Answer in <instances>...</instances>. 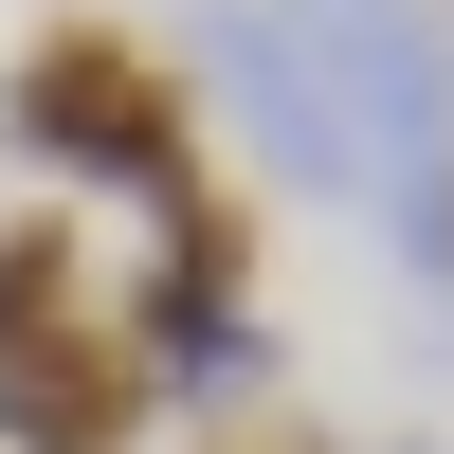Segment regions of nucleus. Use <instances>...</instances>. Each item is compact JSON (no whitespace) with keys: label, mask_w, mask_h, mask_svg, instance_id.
<instances>
[{"label":"nucleus","mask_w":454,"mask_h":454,"mask_svg":"<svg viewBox=\"0 0 454 454\" xmlns=\"http://www.w3.org/2000/svg\"><path fill=\"white\" fill-rule=\"evenodd\" d=\"M0 128H19L36 182H109L145 218L200 182V91H182V55L145 19H36L0 55Z\"/></svg>","instance_id":"nucleus-1"},{"label":"nucleus","mask_w":454,"mask_h":454,"mask_svg":"<svg viewBox=\"0 0 454 454\" xmlns=\"http://www.w3.org/2000/svg\"><path fill=\"white\" fill-rule=\"evenodd\" d=\"M109 327H128V364L182 400V419L254 400V382H273V327H254V218L218 200V182H182V200L145 218V273L109 291Z\"/></svg>","instance_id":"nucleus-2"},{"label":"nucleus","mask_w":454,"mask_h":454,"mask_svg":"<svg viewBox=\"0 0 454 454\" xmlns=\"http://www.w3.org/2000/svg\"><path fill=\"white\" fill-rule=\"evenodd\" d=\"M200 73H218V91L254 109L273 182H309V200L382 218V164H364V109L327 91V55H309V19H291V0H218V19H200Z\"/></svg>","instance_id":"nucleus-3"},{"label":"nucleus","mask_w":454,"mask_h":454,"mask_svg":"<svg viewBox=\"0 0 454 454\" xmlns=\"http://www.w3.org/2000/svg\"><path fill=\"white\" fill-rule=\"evenodd\" d=\"M145 419H164V382L128 364V327L73 364H19L0 382V454H145Z\"/></svg>","instance_id":"nucleus-4"},{"label":"nucleus","mask_w":454,"mask_h":454,"mask_svg":"<svg viewBox=\"0 0 454 454\" xmlns=\"http://www.w3.org/2000/svg\"><path fill=\"white\" fill-rule=\"evenodd\" d=\"M73 346H109L91 237H73V218H0V382H19V364H73Z\"/></svg>","instance_id":"nucleus-5"}]
</instances>
